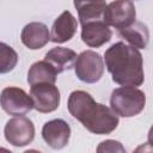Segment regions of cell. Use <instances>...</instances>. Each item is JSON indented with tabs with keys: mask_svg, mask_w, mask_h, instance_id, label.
<instances>
[{
	"mask_svg": "<svg viewBox=\"0 0 153 153\" xmlns=\"http://www.w3.org/2000/svg\"><path fill=\"white\" fill-rule=\"evenodd\" d=\"M20 39L26 48L37 50L48 44L50 41V32L45 24L41 22H31L23 27Z\"/></svg>",
	"mask_w": 153,
	"mask_h": 153,
	"instance_id": "cell-11",
	"label": "cell"
},
{
	"mask_svg": "<svg viewBox=\"0 0 153 153\" xmlns=\"http://www.w3.org/2000/svg\"><path fill=\"white\" fill-rule=\"evenodd\" d=\"M30 97L33 103V109L42 114L55 111L59 108L61 99L59 88L51 84H39L31 86Z\"/></svg>",
	"mask_w": 153,
	"mask_h": 153,
	"instance_id": "cell-8",
	"label": "cell"
},
{
	"mask_svg": "<svg viewBox=\"0 0 153 153\" xmlns=\"http://www.w3.org/2000/svg\"><path fill=\"white\" fill-rule=\"evenodd\" d=\"M104 60L114 82L129 87H137L143 84V60L137 49L124 42H116L105 50Z\"/></svg>",
	"mask_w": 153,
	"mask_h": 153,
	"instance_id": "cell-2",
	"label": "cell"
},
{
	"mask_svg": "<svg viewBox=\"0 0 153 153\" xmlns=\"http://www.w3.org/2000/svg\"><path fill=\"white\" fill-rule=\"evenodd\" d=\"M118 36L135 49H146L149 42V31L146 24L135 22L130 26L118 30Z\"/></svg>",
	"mask_w": 153,
	"mask_h": 153,
	"instance_id": "cell-14",
	"label": "cell"
},
{
	"mask_svg": "<svg viewBox=\"0 0 153 153\" xmlns=\"http://www.w3.org/2000/svg\"><path fill=\"white\" fill-rule=\"evenodd\" d=\"M18 63L17 51L8 44L0 42V74H6L14 69Z\"/></svg>",
	"mask_w": 153,
	"mask_h": 153,
	"instance_id": "cell-17",
	"label": "cell"
},
{
	"mask_svg": "<svg viewBox=\"0 0 153 153\" xmlns=\"http://www.w3.org/2000/svg\"><path fill=\"white\" fill-rule=\"evenodd\" d=\"M96 153H127V151L120 141L109 139L102 141L98 145Z\"/></svg>",
	"mask_w": 153,
	"mask_h": 153,
	"instance_id": "cell-18",
	"label": "cell"
},
{
	"mask_svg": "<svg viewBox=\"0 0 153 153\" xmlns=\"http://www.w3.org/2000/svg\"><path fill=\"white\" fill-rule=\"evenodd\" d=\"M42 137L50 148L62 149L69 141L71 127L65 120L61 118L48 121L42 128Z\"/></svg>",
	"mask_w": 153,
	"mask_h": 153,
	"instance_id": "cell-9",
	"label": "cell"
},
{
	"mask_svg": "<svg viewBox=\"0 0 153 153\" xmlns=\"http://www.w3.org/2000/svg\"><path fill=\"white\" fill-rule=\"evenodd\" d=\"M78 29V22L69 11H63L53 23L50 41L54 43H65L73 38Z\"/></svg>",
	"mask_w": 153,
	"mask_h": 153,
	"instance_id": "cell-12",
	"label": "cell"
},
{
	"mask_svg": "<svg viewBox=\"0 0 153 153\" xmlns=\"http://www.w3.org/2000/svg\"><path fill=\"white\" fill-rule=\"evenodd\" d=\"M75 60L76 53L65 47H55L50 49L44 56V61L48 62L57 74L71 69L74 66Z\"/></svg>",
	"mask_w": 153,
	"mask_h": 153,
	"instance_id": "cell-13",
	"label": "cell"
},
{
	"mask_svg": "<svg viewBox=\"0 0 153 153\" xmlns=\"http://www.w3.org/2000/svg\"><path fill=\"white\" fill-rule=\"evenodd\" d=\"M74 72L80 81L94 84L100 80L104 73L103 57L93 50H85L76 56Z\"/></svg>",
	"mask_w": 153,
	"mask_h": 153,
	"instance_id": "cell-4",
	"label": "cell"
},
{
	"mask_svg": "<svg viewBox=\"0 0 153 153\" xmlns=\"http://www.w3.org/2000/svg\"><path fill=\"white\" fill-rule=\"evenodd\" d=\"M111 110L121 117L139 115L146 105V94L136 87L122 86L115 88L110 97Z\"/></svg>",
	"mask_w": 153,
	"mask_h": 153,
	"instance_id": "cell-3",
	"label": "cell"
},
{
	"mask_svg": "<svg viewBox=\"0 0 153 153\" xmlns=\"http://www.w3.org/2000/svg\"><path fill=\"white\" fill-rule=\"evenodd\" d=\"M136 11L131 1H112L106 5L104 11V23L117 30L126 29L135 23Z\"/></svg>",
	"mask_w": 153,
	"mask_h": 153,
	"instance_id": "cell-6",
	"label": "cell"
},
{
	"mask_svg": "<svg viewBox=\"0 0 153 153\" xmlns=\"http://www.w3.org/2000/svg\"><path fill=\"white\" fill-rule=\"evenodd\" d=\"M4 135L7 142L16 147H23L35 139V126L25 116H17L8 120L4 128Z\"/></svg>",
	"mask_w": 153,
	"mask_h": 153,
	"instance_id": "cell-5",
	"label": "cell"
},
{
	"mask_svg": "<svg viewBox=\"0 0 153 153\" xmlns=\"http://www.w3.org/2000/svg\"><path fill=\"white\" fill-rule=\"evenodd\" d=\"M106 5L105 1H74L80 24L84 25L91 22L104 20Z\"/></svg>",
	"mask_w": 153,
	"mask_h": 153,
	"instance_id": "cell-15",
	"label": "cell"
},
{
	"mask_svg": "<svg viewBox=\"0 0 153 153\" xmlns=\"http://www.w3.org/2000/svg\"><path fill=\"white\" fill-rule=\"evenodd\" d=\"M69 114L88 131L97 135L112 133L118 126V116L106 105L97 103L93 97L81 90L73 91L67 102Z\"/></svg>",
	"mask_w": 153,
	"mask_h": 153,
	"instance_id": "cell-1",
	"label": "cell"
},
{
	"mask_svg": "<svg viewBox=\"0 0 153 153\" xmlns=\"http://www.w3.org/2000/svg\"><path fill=\"white\" fill-rule=\"evenodd\" d=\"M0 105L5 112L13 116H23L33 109L31 97L19 87L10 86L0 94Z\"/></svg>",
	"mask_w": 153,
	"mask_h": 153,
	"instance_id": "cell-7",
	"label": "cell"
},
{
	"mask_svg": "<svg viewBox=\"0 0 153 153\" xmlns=\"http://www.w3.org/2000/svg\"><path fill=\"white\" fill-rule=\"evenodd\" d=\"M24 153H42V152H39V151H37V149H27V151H25Z\"/></svg>",
	"mask_w": 153,
	"mask_h": 153,
	"instance_id": "cell-21",
	"label": "cell"
},
{
	"mask_svg": "<svg viewBox=\"0 0 153 153\" xmlns=\"http://www.w3.org/2000/svg\"><path fill=\"white\" fill-rule=\"evenodd\" d=\"M133 153H153V147H152L151 142L147 141V142H145V143L137 146V147L133 151Z\"/></svg>",
	"mask_w": 153,
	"mask_h": 153,
	"instance_id": "cell-19",
	"label": "cell"
},
{
	"mask_svg": "<svg viewBox=\"0 0 153 153\" xmlns=\"http://www.w3.org/2000/svg\"><path fill=\"white\" fill-rule=\"evenodd\" d=\"M0 153H12V152L5 147H0Z\"/></svg>",
	"mask_w": 153,
	"mask_h": 153,
	"instance_id": "cell-20",
	"label": "cell"
},
{
	"mask_svg": "<svg viewBox=\"0 0 153 153\" xmlns=\"http://www.w3.org/2000/svg\"><path fill=\"white\" fill-rule=\"evenodd\" d=\"M57 73L55 69L44 60L37 61L31 65L27 72V82L30 86L39 85V84H51L55 85Z\"/></svg>",
	"mask_w": 153,
	"mask_h": 153,
	"instance_id": "cell-16",
	"label": "cell"
},
{
	"mask_svg": "<svg viewBox=\"0 0 153 153\" xmlns=\"http://www.w3.org/2000/svg\"><path fill=\"white\" fill-rule=\"evenodd\" d=\"M112 37V31L104 20L91 22L81 25V39L91 48H99L108 43Z\"/></svg>",
	"mask_w": 153,
	"mask_h": 153,
	"instance_id": "cell-10",
	"label": "cell"
}]
</instances>
